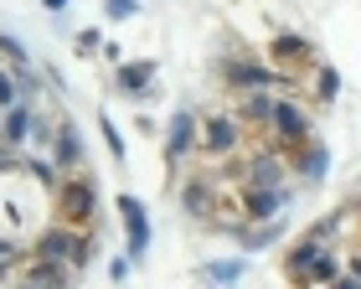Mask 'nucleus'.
I'll use <instances>...</instances> for the list:
<instances>
[{"mask_svg":"<svg viewBox=\"0 0 361 289\" xmlns=\"http://www.w3.org/2000/svg\"><path fill=\"white\" fill-rule=\"evenodd\" d=\"M37 253H52V259L73 264V269H83V264L93 259V238H88V228H68V222H52V228H42Z\"/></svg>","mask_w":361,"mask_h":289,"instance_id":"obj_2","label":"nucleus"},{"mask_svg":"<svg viewBox=\"0 0 361 289\" xmlns=\"http://www.w3.org/2000/svg\"><path fill=\"white\" fill-rule=\"evenodd\" d=\"M341 289H351V284H361V253H346V274L336 279Z\"/></svg>","mask_w":361,"mask_h":289,"instance_id":"obj_23","label":"nucleus"},{"mask_svg":"<svg viewBox=\"0 0 361 289\" xmlns=\"http://www.w3.org/2000/svg\"><path fill=\"white\" fill-rule=\"evenodd\" d=\"M279 233H284V228H279V222H269V228H258V233H248V248H269V243H274Z\"/></svg>","mask_w":361,"mask_h":289,"instance_id":"obj_24","label":"nucleus"},{"mask_svg":"<svg viewBox=\"0 0 361 289\" xmlns=\"http://www.w3.org/2000/svg\"><path fill=\"white\" fill-rule=\"evenodd\" d=\"M238 181L243 186H284V155L279 150H258L253 160H243Z\"/></svg>","mask_w":361,"mask_h":289,"instance_id":"obj_8","label":"nucleus"},{"mask_svg":"<svg viewBox=\"0 0 361 289\" xmlns=\"http://www.w3.org/2000/svg\"><path fill=\"white\" fill-rule=\"evenodd\" d=\"M119 93L150 99V93H155V62H124V68H119Z\"/></svg>","mask_w":361,"mask_h":289,"instance_id":"obj_15","label":"nucleus"},{"mask_svg":"<svg viewBox=\"0 0 361 289\" xmlns=\"http://www.w3.org/2000/svg\"><path fill=\"white\" fill-rule=\"evenodd\" d=\"M11 104H21V78L0 68V109H11Z\"/></svg>","mask_w":361,"mask_h":289,"instance_id":"obj_20","label":"nucleus"},{"mask_svg":"<svg viewBox=\"0 0 361 289\" xmlns=\"http://www.w3.org/2000/svg\"><path fill=\"white\" fill-rule=\"evenodd\" d=\"M284 197H289L284 186H243V217L248 222H269V217H279Z\"/></svg>","mask_w":361,"mask_h":289,"instance_id":"obj_9","label":"nucleus"},{"mask_svg":"<svg viewBox=\"0 0 361 289\" xmlns=\"http://www.w3.org/2000/svg\"><path fill=\"white\" fill-rule=\"evenodd\" d=\"M98 47H104V37H98L93 26H88V31H78V52H83V57H88V52H98Z\"/></svg>","mask_w":361,"mask_h":289,"instance_id":"obj_25","label":"nucleus"},{"mask_svg":"<svg viewBox=\"0 0 361 289\" xmlns=\"http://www.w3.org/2000/svg\"><path fill=\"white\" fill-rule=\"evenodd\" d=\"M274 104H279V99H269L264 88H243L238 119H243V124H258V130H269V124H274Z\"/></svg>","mask_w":361,"mask_h":289,"instance_id":"obj_13","label":"nucleus"},{"mask_svg":"<svg viewBox=\"0 0 361 289\" xmlns=\"http://www.w3.org/2000/svg\"><path fill=\"white\" fill-rule=\"evenodd\" d=\"M47 11H68V0H47Z\"/></svg>","mask_w":361,"mask_h":289,"instance_id":"obj_26","label":"nucleus"},{"mask_svg":"<svg viewBox=\"0 0 361 289\" xmlns=\"http://www.w3.org/2000/svg\"><path fill=\"white\" fill-rule=\"evenodd\" d=\"M93 207H98L93 176H62L52 186V212H57V222H68V228H93Z\"/></svg>","mask_w":361,"mask_h":289,"instance_id":"obj_1","label":"nucleus"},{"mask_svg":"<svg viewBox=\"0 0 361 289\" xmlns=\"http://www.w3.org/2000/svg\"><path fill=\"white\" fill-rule=\"evenodd\" d=\"M269 57H274L279 73H305L310 62H315V47H310L305 37H294V31H279L274 47H269Z\"/></svg>","mask_w":361,"mask_h":289,"instance_id":"obj_6","label":"nucleus"},{"mask_svg":"<svg viewBox=\"0 0 361 289\" xmlns=\"http://www.w3.org/2000/svg\"><path fill=\"white\" fill-rule=\"evenodd\" d=\"M243 140H248V130H243L238 114H212V119L202 124V140H196V144H202L212 160H227V155L243 150Z\"/></svg>","mask_w":361,"mask_h":289,"instance_id":"obj_4","label":"nucleus"},{"mask_svg":"<svg viewBox=\"0 0 361 289\" xmlns=\"http://www.w3.org/2000/svg\"><path fill=\"white\" fill-rule=\"evenodd\" d=\"M202 279H212V284H233V279H243V259H222V264H207V269H202Z\"/></svg>","mask_w":361,"mask_h":289,"instance_id":"obj_18","label":"nucleus"},{"mask_svg":"<svg viewBox=\"0 0 361 289\" xmlns=\"http://www.w3.org/2000/svg\"><path fill=\"white\" fill-rule=\"evenodd\" d=\"M78 274L73 264H62V259H52V253H31V259L21 264V279L26 284H68Z\"/></svg>","mask_w":361,"mask_h":289,"instance_id":"obj_10","label":"nucleus"},{"mask_svg":"<svg viewBox=\"0 0 361 289\" xmlns=\"http://www.w3.org/2000/svg\"><path fill=\"white\" fill-rule=\"evenodd\" d=\"M119 217H124L129 259H140V253L150 248V217H145V202H140V197H119Z\"/></svg>","mask_w":361,"mask_h":289,"instance_id":"obj_7","label":"nucleus"},{"mask_svg":"<svg viewBox=\"0 0 361 289\" xmlns=\"http://www.w3.org/2000/svg\"><path fill=\"white\" fill-rule=\"evenodd\" d=\"M336 93H341V73H336V68H320V73H315V99L331 104Z\"/></svg>","mask_w":361,"mask_h":289,"instance_id":"obj_19","label":"nucleus"},{"mask_svg":"<svg viewBox=\"0 0 361 289\" xmlns=\"http://www.w3.org/2000/svg\"><path fill=\"white\" fill-rule=\"evenodd\" d=\"M269 135H274L279 150H300V144H310V140H315V135H310V109L294 104V99H279V104H274Z\"/></svg>","mask_w":361,"mask_h":289,"instance_id":"obj_3","label":"nucleus"},{"mask_svg":"<svg viewBox=\"0 0 361 289\" xmlns=\"http://www.w3.org/2000/svg\"><path fill=\"white\" fill-rule=\"evenodd\" d=\"M37 130V119H31V104H11V109H0V144H26V135Z\"/></svg>","mask_w":361,"mask_h":289,"instance_id":"obj_11","label":"nucleus"},{"mask_svg":"<svg viewBox=\"0 0 361 289\" xmlns=\"http://www.w3.org/2000/svg\"><path fill=\"white\" fill-rule=\"evenodd\" d=\"M98 130H104L109 155H114V160H124V140H119V130H114V119H109V114H98Z\"/></svg>","mask_w":361,"mask_h":289,"instance_id":"obj_21","label":"nucleus"},{"mask_svg":"<svg viewBox=\"0 0 361 289\" xmlns=\"http://www.w3.org/2000/svg\"><path fill=\"white\" fill-rule=\"evenodd\" d=\"M180 202H186V212H191V217L217 212V186H212V176H191L186 191H180Z\"/></svg>","mask_w":361,"mask_h":289,"instance_id":"obj_14","label":"nucleus"},{"mask_svg":"<svg viewBox=\"0 0 361 289\" xmlns=\"http://www.w3.org/2000/svg\"><path fill=\"white\" fill-rule=\"evenodd\" d=\"M196 140H202V124H196L191 114H171V135H166V155H171V160H186Z\"/></svg>","mask_w":361,"mask_h":289,"instance_id":"obj_12","label":"nucleus"},{"mask_svg":"<svg viewBox=\"0 0 361 289\" xmlns=\"http://www.w3.org/2000/svg\"><path fill=\"white\" fill-rule=\"evenodd\" d=\"M104 11H109V21H124V16L140 11V0H104Z\"/></svg>","mask_w":361,"mask_h":289,"instance_id":"obj_22","label":"nucleus"},{"mask_svg":"<svg viewBox=\"0 0 361 289\" xmlns=\"http://www.w3.org/2000/svg\"><path fill=\"white\" fill-rule=\"evenodd\" d=\"M351 212H356V217H361V202H356V207H351Z\"/></svg>","mask_w":361,"mask_h":289,"instance_id":"obj_27","label":"nucleus"},{"mask_svg":"<svg viewBox=\"0 0 361 289\" xmlns=\"http://www.w3.org/2000/svg\"><path fill=\"white\" fill-rule=\"evenodd\" d=\"M325 166H331V155H325V144H320V140L300 144V176H305V181H320Z\"/></svg>","mask_w":361,"mask_h":289,"instance_id":"obj_16","label":"nucleus"},{"mask_svg":"<svg viewBox=\"0 0 361 289\" xmlns=\"http://www.w3.org/2000/svg\"><path fill=\"white\" fill-rule=\"evenodd\" d=\"M222 78H227L233 88H289V73L264 68V62H248V57L222 62Z\"/></svg>","mask_w":361,"mask_h":289,"instance_id":"obj_5","label":"nucleus"},{"mask_svg":"<svg viewBox=\"0 0 361 289\" xmlns=\"http://www.w3.org/2000/svg\"><path fill=\"white\" fill-rule=\"evenodd\" d=\"M52 144H57V166H78V155H83V150H78V130H73V124L68 119H62L57 124V130H52Z\"/></svg>","mask_w":361,"mask_h":289,"instance_id":"obj_17","label":"nucleus"}]
</instances>
